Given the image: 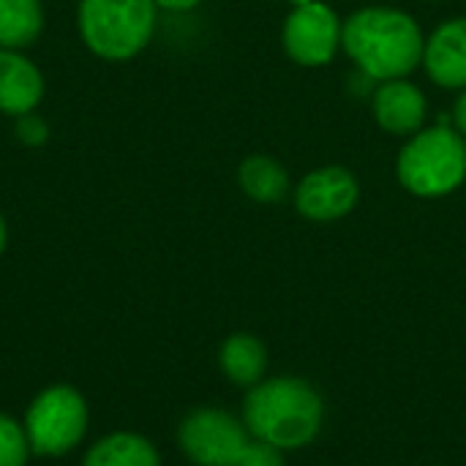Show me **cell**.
I'll list each match as a JSON object with an SVG mask.
<instances>
[{
  "label": "cell",
  "mask_w": 466,
  "mask_h": 466,
  "mask_svg": "<svg viewBox=\"0 0 466 466\" xmlns=\"http://www.w3.org/2000/svg\"><path fill=\"white\" fill-rule=\"evenodd\" d=\"M27 453L30 442L25 429L8 415H0V466H25Z\"/></svg>",
  "instance_id": "16"
},
{
  "label": "cell",
  "mask_w": 466,
  "mask_h": 466,
  "mask_svg": "<svg viewBox=\"0 0 466 466\" xmlns=\"http://www.w3.org/2000/svg\"><path fill=\"white\" fill-rule=\"evenodd\" d=\"M87 431L85 399L68 388L57 385L35 396L25 418V434L30 451L38 456H63L74 451Z\"/></svg>",
  "instance_id": "5"
},
{
  "label": "cell",
  "mask_w": 466,
  "mask_h": 466,
  "mask_svg": "<svg viewBox=\"0 0 466 466\" xmlns=\"http://www.w3.org/2000/svg\"><path fill=\"white\" fill-rule=\"evenodd\" d=\"M158 8H164V11H175V14H183V11H191V8H197L202 0H153Z\"/></svg>",
  "instance_id": "20"
},
{
  "label": "cell",
  "mask_w": 466,
  "mask_h": 466,
  "mask_svg": "<svg viewBox=\"0 0 466 466\" xmlns=\"http://www.w3.org/2000/svg\"><path fill=\"white\" fill-rule=\"evenodd\" d=\"M281 44L287 57H292L295 63L325 66L336 57L341 46V19L325 3H300L284 19Z\"/></svg>",
  "instance_id": "7"
},
{
  "label": "cell",
  "mask_w": 466,
  "mask_h": 466,
  "mask_svg": "<svg viewBox=\"0 0 466 466\" xmlns=\"http://www.w3.org/2000/svg\"><path fill=\"white\" fill-rule=\"evenodd\" d=\"M401 186L415 197H448L466 180V139L448 126L412 134L396 161Z\"/></svg>",
  "instance_id": "4"
},
{
  "label": "cell",
  "mask_w": 466,
  "mask_h": 466,
  "mask_svg": "<svg viewBox=\"0 0 466 466\" xmlns=\"http://www.w3.org/2000/svg\"><path fill=\"white\" fill-rule=\"evenodd\" d=\"M5 238H8V232H5V221H3V216H0V254H3V248H5Z\"/></svg>",
  "instance_id": "21"
},
{
  "label": "cell",
  "mask_w": 466,
  "mask_h": 466,
  "mask_svg": "<svg viewBox=\"0 0 466 466\" xmlns=\"http://www.w3.org/2000/svg\"><path fill=\"white\" fill-rule=\"evenodd\" d=\"M82 466H161V459L145 437L120 431L96 442Z\"/></svg>",
  "instance_id": "15"
},
{
  "label": "cell",
  "mask_w": 466,
  "mask_h": 466,
  "mask_svg": "<svg viewBox=\"0 0 466 466\" xmlns=\"http://www.w3.org/2000/svg\"><path fill=\"white\" fill-rule=\"evenodd\" d=\"M423 66L440 87L464 90L466 87V16L442 22L423 49Z\"/></svg>",
  "instance_id": "10"
},
{
  "label": "cell",
  "mask_w": 466,
  "mask_h": 466,
  "mask_svg": "<svg viewBox=\"0 0 466 466\" xmlns=\"http://www.w3.org/2000/svg\"><path fill=\"white\" fill-rule=\"evenodd\" d=\"M374 120L396 137H412L423 128L429 115V101L423 90L407 79H388L374 90L371 98Z\"/></svg>",
  "instance_id": "9"
},
{
  "label": "cell",
  "mask_w": 466,
  "mask_h": 466,
  "mask_svg": "<svg viewBox=\"0 0 466 466\" xmlns=\"http://www.w3.org/2000/svg\"><path fill=\"white\" fill-rule=\"evenodd\" d=\"M44 98L41 68L22 49H0V115L19 117L35 112Z\"/></svg>",
  "instance_id": "11"
},
{
  "label": "cell",
  "mask_w": 466,
  "mask_h": 466,
  "mask_svg": "<svg viewBox=\"0 0 466 466\" xmlns=\"http://www.w3.org/2000/svg\"><path fill=\"white\" fill-rule=\"evenodd\" d=\"M248 434L279 451H300L311 445L325 423V401L303 377H265L248 388L243 418Z\"/></svg>",
  "instance_id": "1"
},
{
  "label": "cell",
  "mask_w": 466,
  "mask_h": 466,
  "mask_svg": "<svg viewBox=\"0 0 466 466\" xmlns=\"http://www.w3.org/2000/svg\"><path fill=\"white\" fill-rule=\"evenodd\" d=\"M218 366L224 377L238 388H254L265 380L268 371V350L251 333H232L218 350Z\"/></svg>",
  "instance_id": "12"
},
{
  "label": "cell",
  "mask_w": 466,
  "mask_h": 466,
  "mask_svg": "<svg viewBox=\"0 0 466 466\" xmlns=\"http://www.w3.org/2000/svg\"><path fill=\"white\" fill-rule=\"evenodd\" d=\"M44 33L41 0H0V49H27Z\"/></svg>",
  "instance_id": "14"
},
{
  "label": "cell",
  "mask_w": 466,
  "mask_h": 466,
  "mask_svg": "<svg viewBox=\"0 0 466 466\" xmlns=\"http://www.w3.org/2000/svg\"><path fill=\"white\" fill-rule=\"evenodd\" d=\"M341 46L369 79L388 82L404 79L423 63L426 38L407 11L371 5L341 22Z\"/></svg>",
  "instance_id": "2"
},
{
  "label": "cell",
  "mask_w": 466,
  "mask_h": 466,
  "mask_svg": "<svg viewBox=\"0 0 466 466\" xmlns=\"http://www.w3.org/2000/svg\"><path fill=\"white\" fill-rule=\"evenodd\" d=\"M238 183L248 199L262 205H276L289 194V175L270 156H248L238 169Z\"/></svg>",
  "instance_id": "13"
},
{
  "label": "cell",
  "mask_w": 466,
  "mask_h": 466,
  "mask_svg": "<svg viewBox=\"0 0 466 466\" xmlns=\"http://www.w3.org/2000/svg\"><path fill=\"white\" fill-rule=\"evenodd\" d=\"M238 466H287V459H284V451H279L268 442L251 440Z\"/></svg>",
  "instance_id": "18"
},
{
  "label": "cell",
  "mask_w": 466,
  "mask_h": 466,
  "mask_svg": "<svg viewBox=\"0 0 466 466\" xmlns=\"http://www.w3.org/2000/svg\"><path fill=\"white\" fill-rule=\"evenodd\" d=\"M16 139L27 147H41L46 145L49 139V123L44 117H38L35 112H27V115H19L16 117Z\"/></svg>",
  "instance_id": "17"
},
{
  "label": "cell",
  "mask_w": 466,
  "mask_h": 466,
  "mask_svg": "<svg viewBox=\"0 0 466 466\" xmlns=\"http://www.w3.org/2000/svg\"><path fill=\"white\" fill-rule=\"evenodd\" d=\"M156 14L158 5L153 0H79L76 27L96 57L123 63L150 44Z\"/></svg>",
  "instance_id": "3"
},
{
  "label": "cell",
  "mask_w": 466,
  "mask_h": 466,
  "mask_svg": "<svg viewBox=\"0 0 466 466\" xmlns=\"http://www.w3.org/2000/svg\"><path fill=\"white\" fill-rule=\"evenodd\" d=\"M360 199L355 175L344 167H322L309 172L295 188V208L303 218L328 224L350 216Z\"/></svg>",
  "instance_id": "8"
},
{
  "label": "cell",
  "mask_w": 466,
  "mask_h": 466,
  "mask_svg": "<svg viewBox=\"0 0 466 466\" xmlns=\"http://www.w3.org/2000/svg\"><path fill=\"white\" fill-rule=\"evenodd\" d=\"M453 126H456V131L466 139V87L461 90V96L456 98V106H453Z\"/></svg>",
  "instance_id": "19"
},
{
  "label": "cell",
  "mask_w": 466,
  "mask_h": 466,
  "mask_svg": "<svg viewBox=\"0 0 466 466\" xmlns=\"http://www.w3.org/2000/svg\"><path fill=\"white\" fill-rule=\"evenodd\" d=\"M246 423L224 410H194L177 429L180 451L197 466H238L248 442Z\"/></svg>",
  "instance_id": "6"
}]
</instances>
